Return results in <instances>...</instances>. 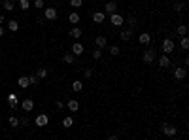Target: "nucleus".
<instances>
[{"label": "nucleus", "mask_w": 189, "mask_h": 140, "mask_svg": "<svg viewBox=\"0 0 189 140\" xmlns=\"http://www.w3.org/2000/svg\"><path fill=\"white\" fill-rule=\"evenodd\" d=\"M161 48H163V53L170 55V53L174 51V48H176V44H174V40H172V38H164V40H163V44H161Z\"/></svg>", "instance_id": "f257e3e1"}, {"label": "nucleus", "mask_w": 189, "mask_h": 140, "mask_svg": "<svg viewBox=\"0 0 189 140\" xmlns=\"http://www.w3.org/2000/svg\"><path fill=\"white\" fill-rule=\"evenodd\" d=\"M110 23H112L113 27H123L125 17H123V15H119L117 12H113V13H110Z\"/></svg>", "instance_id": "f03ea898"}, {"label": "nucleus", "mask_w": 189, "mask_h": 140, "mask_svg": "<svg viewBox=\"0 0 189 140\" xmlns=\"http://www.w3.org/2000/svg\"><path fill=\"white\" fill-rule=\"evenodd\" d=\"M155 57H157V51L150 48V49H146V51H144V55H142V61H144L146 64H151V63L155 61Z\"/></svg>", "instance_id": "7ed1b4c3"}, {"label": "nucleus", "mask_w": 189, "mask_h": 140, "mask_svg": "<svg viewBox=\"0 0 189 140\" xmlns=\"http://www.w3.org/2000/svg\"><path fill=\"white\" fill-rule=\"evenodd\" d=\"M161 131H163V134H164V136H176V134H178V129H176V127H172V125H168V123H163Z\"/></svg>", "instance_id": "20e7f679"}, {"label": "nucleus", "mask_w": 189, "mask_h": 140, "mask_svg": "<svg viewBox=\"0 0 189 140\" xmlns=\"http://www.w3.org/2000/svg\"><path fill=\"white\" fill-rule=\"evenodd\" d=\"M34 123H36V127H45L47 123H49V118H47L45 114H38L36 119H34Z\"/></svg>", "instance_id": "39448f33"}, {"label": "nucleus", "mask_w": 189, "mask_h": 140, "mask_svg": "<svg viewBox=\"0 0 189 140\" xmlns=\"http://www.w3.org/2000/svg\"><path fill=\"white\" fill-rule=\"evenodd\" d=\"M57 10L55 8H45V12H44V19H47V21H53V19H57Z\"/></svg>", "instance_id": "423d86ee"}, {"label": "nucleus", "mask_w": 189, "mask_h": 140, "mask_svg": "<svg viewBox=\"0 0 189 140\" xmlns=\"http://www.w3.org/2000/svg\"><path fill=\"white\" fill-rule=\"evenodd\" d=\"M185 76H187V68L185 66H176L174 68V78L176 80H183Z\"/></svg>", "instance_id": "0eeeda50"}, {"label": "nucleus", "mask_w": 189, "mask_h": 140, "mask_svg": "<svg viewBox=\"0 0 189 140\" xmlns=\"http://www.w3.org/2000/svg\"><path fill=\"white\" fill-rule=\"evenodd\" d=\"M106 45H108V38H106V36H97V38H94V48L104 49Z\"/></svg>", "instance_id": "6e6552de"}, {"label": "nucleus", "mask_w": 189, "mask_h": 140, "mask_svg": "<svg viewBox=\"0 0 189 140\" xmlns=\"http://www.w3.org/2000/svg\"><path fill=\"white\" fill-rule=\"evenodd\" d=\"M93 21L97 23V25H102V23L106 21V13L104 12H94L93 13Z\"/></svg>", "instance_id": "1a4fd4ad"}, {"label": "nucleus", "mask_w": 189, "mask_h": 140, "mask_svg": "<svg viewBox=\"0 0 189 140\" xmlns=\"http://www.w3.org/2000/svg\"><path fill=\"white\" fill-rule=\"evenodd\" d=\"M6 99H8V104L12 106V110H15V108L19 106V99H17V95H15V93H10V95H8Z\"/></svg>", "instance_id": "9d476101"}, {"label": "nucleus", "mask_w": 189, "mask_h": 140, "mask_svg": "<svg viewBox=\"0 0 189 140\" xmlns=\"http://www.w3.org/2000/svg\"><path fill=\"white\" fill-rule=\"evenodd\" d=\"M70 51H72L76 57H80L83 51H85V48H83V44H80V42H76V44H72V49H70Z\"/></svg>", "instance_id": "9b49d317"}, {"label": "nucleus", "mask_w": 189, "mask_h": 140, "mask_svg": "<svg viewBox=\"0 0 189 140\" xmlns=\"http://www.w3.org/2000/svg\"><path fill=\"white\" fill-rule=\"evenodd\" d=\"M170 64H172V63H170V57H168L167 53H163L161 59H159V66H161V68H168Z\"/></svg>", "instance_id": "f8f14e48"}, {"label": "nucleus", "mask_w": 189, "mask_h": 140, "mask_svg": "<svg viewBox=\"0 0 189 140\" xmlns=\"http://www.w3.org/2000/svg\"><path fill=\"white\" fill-rule=\"evenodd\" d=\"M119 38L123 40V42H129L131 38H132V29L129 27V29H123L121 32H119Z\"/></svg>", "instance_id": "ddd939ff"}, {"label": "nucleus", "mask_w": 189, "mask_h": 140, "mask_svg": "<svg viewBox=\"0 0 189 140\" xmlns=\"http://www.w3.org/2000/svg\"><path fill=\"white\" fill-rule=\"evenodd\" d=\"M19 104H21V108L25 110V112H30V110L34 108V100H32V99H25V100L19 102Z\"/></svg>", "instance_id": "4468645a"}, {"label": "nucleus", "mask_w": 189, "mask_h": 140, "mask_svg": "<svg viewBox=\"0 0 189 140\" xmlns=\"http://www.w3.org/2000/svg\"><path fill=\"white\" fill-rule=\"evenodd\" d=\"M113 12H117V4L113 0H110V2L104 4V13H113Z\"/></svg>", "instance_id": "2eb2a0df"}, {"label": "nucleus", "mask_w": 189, "mask_h": 140, "mask_svg": "<svg viewBox=\"0 0 189 140\" xmlns=\"http://www.w3.org/2000/svg\"><path fill=\"white\" fill-rule=\"evenodd\" d=\"M62 61H64L66 64H72V63L76 61V55H74L72 51H68V53H64V55H62Z\"/></svg>", "instance_id": "dca6fc26"}, {"label": "nucleus", "mask_w": 189, "mask_h": 140, "mask_svg": "<svg viewBox=\"0 0 189 140\" xmlns=\"http://www.w3.org/2000/svg\"><path fill=\"white\" fill-rule=\"evenodd\" d=\"M17 85H19L21 89H27V87L30 85V82H29V78H27V76H21V78L17 80Z\"/></svg>", "instance_id": "f3484780"}, {"label": "nucleus", "mask_w": 189, "mask_h": 140, "mask_svg": "<svg viewBox=\"0 0 189 140\" xmlns=\"http://www.w3.org/2000/svg\"><path fill=\"white\" fill-rule=\"evenodd\" d=\"M138 42H140V44H144V45H148V44L151 42V36H150L148 32H142V34L138 36Z\"/></svg>", "instance_id": "a211bd4d"}, {"label": "nucleus", "mask_w": 189, "mask_h": 140, "mask_svg": "<svg viewBox=\"0 0 189 140\" xmlns=\"http://www.w3.org/2000/svg\"><path fill=\"white\" fill-rule=\"evenodd\" d=\"M80 19H81V17H80V13H78V12H72V13L68 15V21L72 23V25H78V23H80Z\"/></svg>", "instance_id": "6ab92c4d"}, {"label": "nucleus", "mask_w": 189, "mask_h": 140, "mask_svg": "<svg viewBox=\"0 0 189 140\" xmlns=\"http://www.w3.org/2000/svg\"><path fill=\"white\" fill-rule=\"evenodd\" d=\"M66 106H68V110H70V112H78V110H80V102H78V100H74V99H72V100H68V104H66Z\"/></svg>", "instance_id": "aec40b11"}, {"label": "nucleus", "mask_w": 189, "mask_h": 140, "mask_svg": "<svg viewBox=\"0 0 189 140\" xmlns=\"http://www.w3.org/2000/svg\"><path fill=\"white\" fill-rule=\"evenodd\" d=\"M2 8H4L6 12H13V8H15V4L12 2V0H2Z\"/></svg>", "instance_id": "412c9836"}, {"label": "nucleus", "mask_w": 189, "mask_h": 140, "mask_svg": "<svg viewBox=\"0 0 189 140\" xmlns=\"http://www.w3.org/2000/svg\"><path fill=\"white\" fill-rule=\"evenodd\" d=\"M72 125H74V119H72V115H66V118L62 119V127H64V129H70Z\"/></svg>", "instance_id": "4be33fe9"}, {"label": "nucleus", "mask_w": 189, "mask_h": 140, "mask_svg": "<svg viewBox=\"0 0 189 140\" xmlns=\"http://www.w3.org/2000/svg\"><path fill=\"white\" fill-rule=\"evenodd\" d=\"M8 30L10 32H17L19 30V23L17 21H8Z\"/></svg>", "instance_id": "5701e85b"}, {"label": "nucleus", "mask_w": 189, "mask_h": 140, "mask_svg": "<svg viewBox=\"0 0 189 140\" xmlns=\"http://www.w3.org/2000/svg\"><path fill=\"white\" fill-rule=\"evenodd\" d=\"M81 89H83V82H80V80L72 82V91H74V93H80Z\"/></svg>", "instance_id": "b1692460"}, {"label": "nucleus", "mask_w": 189, "mask_h": 140, "mask_svg": "<svg viewBox=\"0 0 189 140\" xmlns=\"http://www.w3.org/2000/svg\"><path fill=\"white\" fill-rule=\"evenodd\" d=\"M70 36H72L74 40H78V38H81V29H80V27H74L72 30H70Z\"/></svg>", "instance_id": "393cba45"}, {"label": "nucleus", "mask_w": 189, "mask_h": 140, "mask_svg": "<svg viewBox=\"0 0 189 140\" xmlns=\"http://www.w3.org/2000/svg\"><path fill=\"white\" fill-rule=\"evenodd\" d=\"M108 53H110L112 57H117V55L121 53V49L117 48V45H110V48H108Z\"/></svg>", "instance_id": "a878e982"}, {"label": "nucleus", "mask_w": 189, "mask_h": 140, "mask_svg": "<svg viewBox=\"0 0 189 140\" xmlns=\"http://www.w3.org/2000/svg\"><path fill=\"white\" fill-rule=\"evenodd\" d=\"M47 74H49V72H47V68H38V72H36V76L40 78V82H42L44 78H47Z\"/></svg>", "instance_id": "bb28decb"}, {"label": "nucleus", "mask_w": 189, "mask_h": 140, "mask_svg": "<svg viewBox=\"0 0 189 140\" xmlns=\"http://www.w3.org/2000/svg\"><path fill=\"white\" fill-rule=\"evenodd\" d=\"M125 21L129 23V27H131V29H134V27L138 25V21H136V17H134V15H129V17H127Z\"/></svg>", "instance_id": "cd10ccee"}, {"label": "nucleus", "mask_w": 189, "mask_h": 140, "mask_svg": "<svg viewBox=\"0 0 189 140\" xmlns=\"http://www.w3.org/2000/svg\"><path fill=\"white\" fill-rule=\"evenodd\" d=\"M19 8H21L23 12H27V10L30 8V2H29V0H19Z\"/></svg>", "instance_id": "c85d7f7f"}, {"label": "nucleus", "mask_w": 189, "mask_h": 140, "mask_svg": "<svg viewBox=\"0 0 189 140\" xmlns=\"http://www.w3.org/2000/svg\"><path fill=\"white\" fill-rule=\"evenodd\" d=\"M180 45H182V49H183V51H187V49H189V38H187V36H183V38H182V42H180Z\"/></svg>", "instance_id": "c756f323"}, {"label": "nucleus", "mask_w": 189, "mask_h": 140, "mask_svg": "<svg viewBox=\"0 0 189 140\" xmlns=\"http://www.w3.org/2000/svg\"><path fill=\"white\" fill-rule=\"evenodd\" d=\"M8 123H10V127H19V118H15V115H10Z\"/></svg>", "instance_id": "7c9ffc66"}, {"label": "nucleus", "mask_w": 189, "mask_h": 140, "mask_svg": "<svg viewBox=\"0 0 189 140\" xmlns=\"http://www.w3.org/2000/svg\"><path fill=\"white\" fill-rule=\"evenodd\" d=\"M91 55H93V59H97V61H99V59L102 57V49H99V48H94V49L91 51Z\"/></svg>", "instance_id": "2f4dec72"}, {"label": "nucleus", "mask_w": 189, "mask_h": 140, "mask_svg": "<svg viewBox=\"0 0 189 140\" xmlns=\"http://www.w3.org/2000/svg\"><path fill=\"white\" fill-rule=\"evenodd\" d=\"M29 82H30V85H38V83H40V78H38L36 74H30V76H29Z\"/></svg>", "instance_id": "473e14b6"}, {"label": "nucleus", "mask_w": 189, "mask_h": 140, "mask_svg": "<svg viewBox=\"0 0 189 140\" xmlns=\"http://www.w3.org/2000/svg\"><path fill=\"white\" fill-rule=\"evenodd\" d=\"M183 8H185V2H176L174 4V12H178V13L183 12Z\"/></svg>", "instance_id": "72a5a7b5"}, {"label": "nucleus", "mask_w": 189, "mask_h": 140, "mask_svg": "<svg viewBox=\"0 0 189 140\" xmlns=\"http://www.w3.org/2000/svg\"><path fill=\"white\" fill-rule=\"evenodd\" d=\"M176 30H178V34H180V36H185V34H187V27H185V25H178V29H176Z\"/></svg>", "instance_id": "f704fd0d"}, {"label": "nucleus", "mask_w": 189, "mask_h": 140, "mask_svg": "<svg viewBox=\"0 0 189 140\" xmlns=\"http://www.w3.org/2000/svg\"><path fill=\"white\" fill-rule=\"evenodd\" d=\"M70 6H72V8H81L83 0H70Z\"/></svg>", "instance_id": "c9c22d12"}, {"label": "nucleus", "mask_w": 189, "mask_h": 140, "mask_svg": "<svg viewBox=\"0 0 189 140\" xmlns=\"http://www.w3.org/2000/svg\"><path fill=\"white\" fill-rule=\"evenodd\" d=\"M45 4H44V0H34V8H38V10H42Z\"/></svg>", "instance_id": "e433bc0d"}, {"label": "nucleus", "mask_w": 189, "mask_h": 140, "mask_svg": "<svg viewBox=\"0 0 189 140\" xmlns=\"http://www.w3.org/2000/svg\"><path fill=\"white\" fill-rule=\"evenodd\" d=\"M19 125L27 127V125H29V118H19Z\"/></svg>", "instance_id": "4c0bfd02"}, {"label": "nucleus", "mask_w": 189, "mask_h": 140, "mask_svg": "<svg viewBox=\"0 0 189 140\" xmlns=\"http://www.w3.org/2000/svg\"><path fill=\"white\" fill-rule=\"evenodd\" d=\"M83 76H85V78L89 80V78L93 76V68H85V72H83Z\"/></svg>", "instance_id": "58836bf2"}, {"label": "nucleus", "mask_w": 189, "mask_h": 140, "mask_svg": "<svg viewBox=\"0 0 189 140\" xmlns=\"http://www.w3.org/2000/svg\"><path fill=\"white\" fill-rule=\"evenodd\" d=\"M57 108L62 110V108H64V102H62V100H57Z\"/></svg>", "instance_id": "ea45409f"}, {"label": "nucleus", "mask_w": 189, "mask_h": 140, "mask_svg": "<svg viewBox=\"0 0 189 140\" xmlns=\"http://www.w3.org/2000/svg\"><path fill=\"white\" fill-rule=\"evenodd\" d=\"M4 36V29H2V25H0V38Z\"/></svg>", "instance_id": "a19ab883"}, {"label": "nucleus", "mask_w": 189, "mask_h": 140, "mask_svg": "<svg viewBox=\"0 0 189 140\" xmlns=\"http://www.w3.org/2000/svg\"><path fill=\"white\" fill-rule=\"evenodd\" d=\"M4 21H6V17H4V15H0V25H2Z\"/></svg>", "instance_id": "79ce46f5"}]
</instances>
